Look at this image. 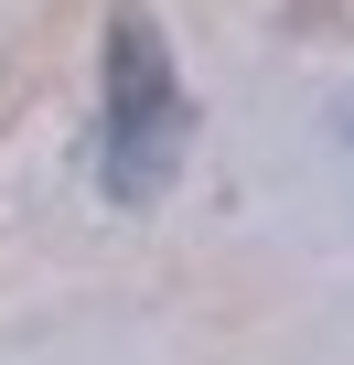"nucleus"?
<instances>
[{"mask_svg":"<svg viewBox=\"0 0 354 365\" xmlns=\"http://www.w3.org/2000/svg\"><path fill=\"white\" fill-rule=\"evenodd\" d=\"M183 129H194V108H183V86H172L161 33L140 11H118L108 22V194L150 205L172 182V161H183Z\"/></svg>","mask_w":354,"mask_h":365,"instance_id":"nucleus-1","label":"nucleus"}]
</instances>
